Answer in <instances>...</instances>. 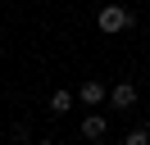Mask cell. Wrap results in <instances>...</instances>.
Segmentation results:
<instances>
[{"label":"cell","instance_id":"obj_1","mask_svg":"<svg viewBox=\"0 0 150 145\" xmlns=\"http://www.w3.org/2000/svg\"><path fill=\"white\" fill-rule=\"evenodd\" d=\"M96 27L109 32V36H118V32H127V27H137V14L123 9V5H105L100 14H96Z\"/></svg>","mask_w":150,"mask_h":145},{"label":"cell","instance_id":"obj_8","mask_svg":"<svg viewBox=\"0 0 150 145\" xmlns=\"http://www.w3.org/2000/svg\"><path fill=\"white\" fill-rule=\"evenodd\" d=\"M32 145H55V141H32Z\"/></svg>","mask_w":150,"mask_h":145},{"label":"cell","instance_id":"obj_5","mask_svg":"<svg viewBox=\"0 0 150 145\" xmlns=\"http://www.w3.org/2000/svg\"><path fill=\"white\" fill-rule=\"evenodd\" d=\"M73 100H77V91H64V86H59L55 95H50V113H55V118H64L68 109H73Z\"/></svg>","mask_w":150,"mask_h":145},{"label":"cell","instance_id":"obj_4","mask_svg":"<svg viewBox=\"0 0 150 145\" xmlns=\"http://www.w3.org/2000/svg\"><path fill=\"white\" fill-rule=\"evenodd\" d=\"M109 104H114V109H132V104H137V82H118V86H109Z\"/></svg>","mask_w":150,"mask_h":145},{"label":"cell","instance_id":"obj_6","mask_svg":"<svg viewBox=\"0 0 150 145\" xmlns=\"http://www.w3.org/2000/svg\"><path fill=\"white\" fill-rule=\"evenodd\" d=\"M9 141H14V145H32V127H28V122H14Z\"/></svg>","mask_w":150,"mask_h":145},{"label":"cell","instance_id":"obj_2","mask_svg":"<svg viewBox=\"0 0 150 145\" xmlns=\"http://www.w3.org/2000/svg\"><path fill=\"white\" fill-rule=\"evenodd\" d=\"M77 104H82L86 113H96L100 104H109V86H105V82H82V86H77Z\"/></svg>","mask_w":150,"mask_h":145},{"label":"cell","instance_id":"obj_9","mask_svg":"<svg viewBox=\"0 0 150 145\" xmlns=\"http://www.w3.org/2000/svg\"><path fill=\"white\" fill-rule=\"evenodd\" d=\"M146 136H150V118H146Z\"/></svg>","mask_w":150,"mask_h":145},{"label":"cell","instance_id":"obj_7","mask_svg":"<svg viewBox=\"0 0 150 145\" xmlns=\"http://www.w3.org/2000/svg\"><path fill=\"white\" fill-rule=\"evenodd\" d=\"M123 145H150V136H146V127H132V132L123 136Z\"/></svg>","mask_w":150,"mask_h":145},{"label":"cell","instance_id":"obj_3","mask_svg":"<svg viewBox=\"0 0 150 145\" xmlns=\"http://www.w3.org/2000/svg\"><path fill=\"white\" fill-rule=\"evenodd\" d=\"M109 136V118L105 113H86L82 118V141H105Z\"/></svg>","mask_w":150,"mask_h":145}]
</instances>
